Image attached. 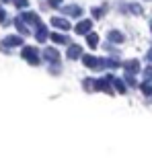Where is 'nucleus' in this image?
Returning <instances> with one entry per match:
<instances>
[{
	"instance_id": "f257e3e1",
	"label": "nucleus",
	"mask_w": 152,
	"mask_h": 158,
	"mask_svg": "<svg viewBox=\"0 0 152 158\" xmlns=\"http://www.w3.org/2000/svg\"><path fill=\"white\" fill-rule=\"evenodd\" d=\"M21 56H23L29 64H39V52H37L33 45H25L23 52H21Z\"/></svg>"
},
{
	"instance_id": "f03ea898",
	"label": "nucleus",
	"mask_w": 152,
	"mask_h": 158,
	"mask_svg": "<svg viewBox=\"0 0 152 158\" xmlns=\"http://www.w3.org/2000/svg\"><path fill=\"white\" fill-rule=\"evenodd\" d=\"M49 23H52V27L62 29V31H68V29H70V23H68V19H64V17H53Z\"/></svg>"
},
{
	"instance_id": "7ed1b4c3",
	"label": "nucleus",
	"mask_w": 152,
	"mask_h": 158,
	"mask_svg": "<svg viewBox=\"0 0 152 158\" xmlns=\"http://www.w3.org/2000/svg\"><path fill=\"white\" fill-rule=\"evenodd\" d=\"M91 29H93V21L91 19H84V21H80V23L76 25V33H80V35L91 33Z\"/></svg>"
},
{
	"instance_id": "20e7f679",
	"label": "nucleus",
	"mask_w": 152,
	"mask_h": 158,
	"mask_svg": "<svg viewBox=\"0 0 152 158\" xmlns=\"http://www.w3.org/2000/svg\"><path fill=\"white\" fill-rule=\"evenodd\" d=\"M0 45H4V47H17V45H23V39H21V35H8V37H4V41H2Z\"/></svg>"
},
{
	"instance_id": "39448f33",
	"label": "nucleus",
	"mask_w": 152,
	"mask_h": 158,
	"mask_svg": "<svg viewBox=\"0 0 152 158\" xmlns=\"http://www.w3.org/2000/svg\"><path fill=\"white\" fill-rule=\"evenodd\" d=\"M21 19H23V21H27V23H31V25H39L41 21H39V15H37V12H31V10H25L23 15H21Z\"/></svg>"
},
{
	"instance_id": "423d86ee",
	"label": "nucleus",
	"mask_w": 152,
	"mask_h": 158,
	"mask_svg": "<svg viewBox=\"0 0 152 158\" xmlns=\"http://www.w3.org/2000/svg\"><path fill=\"white\" fill-rule=\"evenodd\" d=\"M35 39L37 41H39V43H45V41H47V29H45V27H43V25H37V33H35Z\"/></svg>"
},
{
	"instance_id": "0eeeda50",
	"label": "nucleus",
	"mask_w": 152,
	"mask_h": 158,
	"mask_svg": "<svg viewBox=\"0 0 152 158\" xmlns=\"http://www.w3.org/2000/svg\"><path fill=\"white\" fill-rule=\"evenodd\" d=\"M123 68H125L129 74H138V72H140V64H138L136 60H129V62H125V64H123Z\"/></svg>"
},
{
	"instance_id": "6e6552de",
	"label": "nucleus",
	"mask_w": 152,
	"mask_h": 158,
	"mask_svg": "<svg viewBox=\"0 0 152 158\" xmlns=\"http://www.w3.org/2000/svg\"><path fill=\"white\" fill-rule=\"evenodd\" d=\"M82 56V47L80 45H68V58L70 60H76Z\"/></svg>"
},
{
	"instance_id": "1a4fd4ad",
	"label": "nucleus",
	"mask_w": 152,
	"mask_h": 158,
	"mask_svg": "<svg viewBox=\"0 0 152 158\" xmlns=\"http://www.w3.org/2000/svg\"><path fill=\"white\" fill-rule=\"evenodd\" d=\"M43 56H45V60H49V62H56L60 53H58L56 47H45V49H43Z\"/></svg>"
},
{
	"instance_id": "9d476101",
	"label": "nucleus",
	"mask_w": 152,
	"mask_h": 158,
	"mask_svg": "<svg viewBox=\"0 0 152 158\" xmlns=\"http://www.w3.org/2000/svg\"><path fill=\"white\" fill-rule=\"evenodd\" d=\"M82 62H84V66H88V68H97V66H99V60L95 58V56H82Z\"/></svg>"
},
{
	"instance_id": "9b49d317",
	"label": "nucleus",
	"mask_w": 152,
	"mask_h": 158,
	"mask_svg": "<svg viewBox=\"0 0 152 158\" xmlns=\"http://www.w3.org/2000/svg\"><path fill=\"white\" fill-rule=\"evenodd\" d=\"M64 12H66V15H70V17H80L82 8H78V6H64Z\"/></svg>"
},
{
	"instance_id": "f8f14e48",
	"label": "nucleus",
	"mask_w": 152,
	"mask_h": 158,
	"mask_svg": "<svg viewBox=\"0 0 152 158\" xmlns=\"http://www.w3.org/2000/svg\"><path fill=\"white\" fill-rule=\"evenodd\" d=\"M95 86H97V90H105V93L113 94V90L109 88V82H107V80H97V82H95Z\"/></svg>"
},
{
	"instance_id": "ddd939ff",
	"label": "nucleus",
	"mask_w": 152,
	"mask_h": 158,
	"mask_svg": "<svg viewBox=\"0 0 152 158\" xmlns=\"http://www.w3.org/2000/svg\"><path fill=\"white\" fill-rule=\"evenodd\" d=\"M47 39H52L53 43H68V37L62 35V33H52V35L47 37Z\"/></svg>"
},
{
	"instance_id": "4468645a",
	"label": "nucleus",
	"mask_w": 152,
	"mask_h": 158,
	"mask_svg": "<svg viewBox=\"0 0 152 158\" xmlns=\"http://www.w3.org/2000/svg\"><path fill=\"white\" fill-rule=\"evenodd\" d=\"M15 25H17V31L21 33V35H27V33H29V29L25 27V21H23V19H17V21H15Z\"/></svg>"
},
{
	"instance_id": "2eb2a0df",
	"label": "nucleus",
	"mask_w": 152,
	"mask_h": 158,
	"mask_svg": "<svg viewBox=\"0 0 152 158\" xmlns=\"http://www.w3.org/2000/svg\"><path fill=\"white\" fill-rule=\"evenodd\" d=\"M109 41H113V43H121V41H123V33H119V31H111V33H109Z\"/></svg>"
},
{
	"instance_id": "dca6fc26",
	"label": "nucleus",
	"mask_w": 152,
	"mask_h": 158,
	"mask_svg": "<svg viewBox=\"0 0 152 158\" xmlns=\"http://www.w3.org/2000/svg\"><path fill=\"white\" fill-rule=\"evenodd\" d=\"M111 80H113V86H115L117 88V93H125V84H123V80H119V78H111Z\"/></svg>"
},
{
	"instance_id": "f3484780",
	"label": "nucleus",
	"mask_w": 152,
	"mask_h": 158,
	"mask_svg": "<svg viewBox=\"0 0 152 158\" xmlns=\"http://www.w3.org/2000/svg\"><path fill=\"white\" fill-rule=\"evenodd\" d=\"M87 41H88V45H91V47L99 45V37L95 35V33H87Z\"/></svg>"
},
{
	"instance_id": "a211bd4d",
	"label": "nucleus",
	"mask_w": 152,
	"mask_h": 158,
	"mask_svg": "<svg viewBox=\"0 0 152 158\" xmlns=\"http://www.w3.org/2000/svg\"><path fill=\"white\" fill-rule=\"evenodd\" d=\"M142 93H144V94H150V93H152L150 82H144V84H142Z\"/></svg>"
},
{
	"instance_id": "6ab92c4d",
	"label": "nucleus",
	"mask_w": 152,
	"mask_h": 158,
	"mask_svg": "<svg viewBox=\"0 0 152 158\" xmlns=\"http://www.w3.org/2000/svg\"><path fill=\"white\" fill-rule=\"evenodd\" d=\"M15 2H17V8H21V10H23V8H27V0H15Z\"/></svg>"
},
{
	"instance_id": "aec40b11",
	"label": "nucleus",
	"mask_w": 152,
	"mask_h": 158,
	"mask_svg": "<svg viewBox=\"0 0 152 158\" xmlns=\"http://www.w3.org/2000/svg\"><path fill=\"white\" fill-rule=\"evenodd\" d=\"M144 78H146V82L152 80V68H146V70H144Z\"/></svg>"
},
{
	"instance_id": "412c9836",
	"label": "nucleus",
	"mask_w": 152,
	"mask_h": 158,
	"mask_svg": "<svg viewBox=\"0 0 152 158\" xmlns=\"http://www.w3.org/2000/svg\"><path fill=\"white\" fill-rule=\"evenodd\" d=\"M47 2H49V6L58 8V6H62V2H64V0H47Z\"/></svg>"
},
{
	"instance_id": "4be33fe9",
	"label": "nucleus",
	"mask_w": 152,
	"mask_h": 158,
	"mask_svg": "<svg viewBox=\"0 0 152 158\" xmlns=\"http://www.w3.org/2000/svg\"><path fill=\"white\" fill-rule=\"evenodd\" d=\"M129 10H132V12H136V15H140V12H142V8H140L138 4H129Z\"/></svg>"
},
{
	"instance_id": "5701e85b",
	"label": "nucleus",
	"mask_w": 152,
	"mask_h": 158,
	"mask_svg": "<svg viewBox=\"0 0 152 158\" xmlns=\"http://www.w3.org/2000/svg\"><path fill=\"white\" fill-rule=\"evenodd\" d=\"M4 21H6V12H4V8L0 6V23L4 25Z\"/></svg>"
},
{
	"instance_id": "b1692460",
	"label": "nucleus",
	"mask_w": 152,
	"mask_h": 158,
	"mask_svg": "<svg viewBox=\"0 0 152 158\" xmlns=\"http://www.w3.org/2000/svg\"><path fill=\"white\" fill-rule=\"evenodd\" d=\"M103 12H105V10H101V8H95L93 15H95V19H99V17H103Z\"/></svg>"
},
{
	"instance_id": "393cba45",
	"label": "nucleus",
	"mask_w": 152,
	"mask_h": 158,
	"mask_svg": "<svg viewBox=\"0 0 152 158\" xmlns=\"http://www.w3.org/2000/svg\"><path fill=\"white\" fill-rule=\"evenodd\" d=\"M146 58H148V60H152V49H150V52H148V56H146Z\"/></svg>"
}]
</instances>
